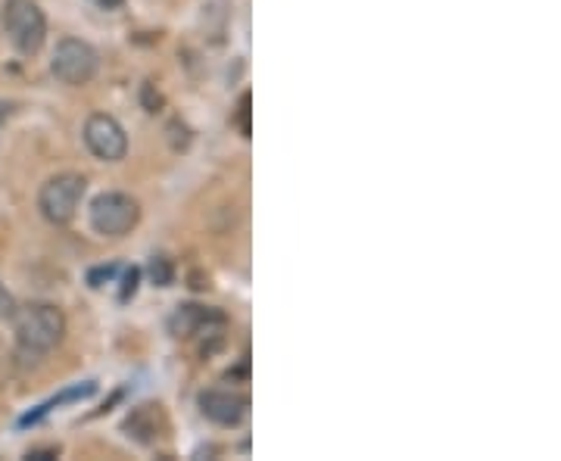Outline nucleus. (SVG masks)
Here are the masks:
<instances>
[{"label":"nucleus","instance_id":"f257e3e1","mask_svg":"<svg viewBox=\"0 0 561 461\" xmlns=\"http://www.w3.org/2000/svg\"><path fill=\"white\" fill-rule=\"evenodd\" d=\"M13 318V334L22 356L41 359L50 349H57L66 334V315L50 306V303H32V306H16Z\"/></svg>","mask_w":561,"mask_h":461},{"label":"nucleus","instance_id":"f03ea898","mask_svg":"<svg viewBox=\"0 0 561 461\" xmlns=\"http://www.w3.org/2000/svg\"><path fill=\"white\" fill-rule=\"evenodd\" d=\"M85 191H88L85 175H75V172L53 175L41 184L38 209L50 225H69L85 200Z\"/></svg>","mask_w":561,"mask_h":461},{"label":"nucleus","instance_id":"7ed1b4c3","mask_svg":"<svg viewBox=\"0 0 561 461\" xmlns=\"http://www.w3.org/2000/svg\"><path fill=\"white\" fill-rule=\"evenodd\" d=\"M4 32L19 53L35 57L47 41V16L35 0H7L4 4Z\"/></svg>","mask_w":561,"mask_h":461},{"label":"nucleus","instance_id":"20e7f679","mask_svg":"<svg viewBox=\"0 0 561 461\" xmlns=\"http://www.w3.org/2000/svg\"><path fill=\"white\" fill-rule=\"evenodd\" d=\"M88 219H91L94 234L116 240V237L131 234V228L141 222V206L131 194L106 191V194L94 197V203L88 209Z\"/></svg>","mask_w":561,"mask_h":461},{"label":"nucleus","instance_id":"39448f33","mask_svg":"<svg viewBox=\"0 0 561 461\" xmlns=\"http://www.w3.org/2000/svg\"><path fill=\"white\" fill-rule=\"evenodd\" d=\"M97 69H100L97 50L82 38H63L57 44V50H53L50 72L57 75L63 85L82 88V85H88V81H94Z\"/></svg>","mask_w":561,"mask_h":461},{"label":"nucleus","instance_id":"423d86ee","mask_svg":"<svg viewBox=\"0 0 561 461\" xmlns=\"http://www.w3.org/2000/svg\"><path fill=\"white\" fill-rule=\"evenodd\" d=\"M82 138H85V147L100 162H119L128 153V134H125V128L113 116H106V113H94L85 122Z\"/></svg>","mask_w":561,"mask_h":461},{"label":"nucleus","instance_id":"0eeeda50","mask_svg":"<svg viewBox=\"0 0 561 461\" xmlns=\"http://www.w3.org/2000/svg\"><path fill=\"white\" fill-rule=\"evenodd\" d=\"M200 415L219 427H237L250 412V399L234 390H203L197 396Z\"/></svg>","mask_w":561,"mask_h":461},{"label":"nucleus","instance_id":"6e6552de","mask_svg":"<svg viewBox=\"0 0 561 461\" xmlns=\"http://www.w3.org/2000/svg\"><path fill=\"white\" fill-rule=\"evenodd\" d=\"M125 430H128V437H135L138 443L150 446L153 440L163 437V430H166V415H163V405H138L135 412H131L125 418Z\"/></svg>","mask_w":561,"mask_h":461},{"label":"nucleus","instance_id":"1a4fd4ad","mask_svg":"<svg viewBox=\"0 0 561 461\" xmlns=\"http://www.w3.org/2000/svg\"><path fill=\"white\" fill-rule=\"evenodd\" d=\"M225 315L216 312V309H206V306H197V303H187V306H178L169 318V331L175 337H194L200 334L209 324H222Z\"/></svg>","mask_w":561,"mask_h":461},{"label":"nucleus","instance_id":"9d476101","mask_svg":"<svg viewBox=\"0 0 561 461\" xmlns=\"http://www.w3.org/2000/svg\"><path fill=\"white\" fill-rule=\"evenodd\" d=\"M97 393V384L94 381H85V384H75V387H69V390H63L60 396H53L50 402H44V405H38L35 412H29V415H22L19 418V427H29V424H38L47 412H53L57 409V405H66V402H82V399H91Z\"/></svg>","mask_w":561,"mask_h":461},{"label":"nucleus","instance_id":"9b49d317","mask_svg":"<svg viewBox=\"0 0 561 461\" xmlns=\"http://www.w3.org/2000/svg\"><path fill=\"white\" fill-rule=\"evenodd\" d=\"M147 275H150V281H153L156 287H169V284L175 281V265H172V259H166V256H153V259L147 262Z\"/></svg>","mask_w":561,"mask_h":461},{"label":"nucleus","instance_id":"f8f14e48","mask_svg":"<svg viewBox=\"0 0 561 461\" xmlns=\"http://www.w3.org/2000/svg\"><path fill=\"white\" fill-rule=\"evenodd\" d=\"M250 103H253L250 94H240V100H237V113H234V125H237L240 134H244V138H250V134H253V125H250Z\"/></svg>","mask_w":561,"mask_h":461},{"label":"nucleus","instance_id":"ddd939ff","mask_svg":"<svg viewBox=\"0 0 561 461\" xmlns=\"http://www.w3.org/2000/svg\"><path fill=\"white\" fill-rule=\"evenodd\" d=\"M138 281H141V268H125L122 271V290H119V300L128 303L131 296L138 293Z\"/></svg>","mask_w":561,"mask_h":461},{"label":"nucleus","instance_id":"4468645a","mask_svg":"<svg viewBox=\"0 0 561 461\" xmlns=\"http://www.w3.org/2000/svg\"><path fill=\"white\" fill-rule=\"evenodd\" d=\"M116 271H119L116 265H100V268H91V271H88V284H91L94 290H100L103 284H110V281L116 278Z\"/></svg>","mask_w":561,"mask_h":461},{"label":"nucleus","instance_id":"2eb2a0df","mask_svg":"<svg viewBox=\"0 0 561 461\" xmlns=\"http://www.w3.org/2000/svg\"><path fill=\"white\" fill-rule=\"evenodd\" d=\"M16 312V300L10 296V290L0 284V318H10Z\"/></svg>","mask_w":561,"mask_h":461},{"label":"nucleus","instance_id":"dca6fc26","mask_svg":"<svg viewBox=\"0 0 561 461\" xmlns=\"http://www.w3.org/2000/svg\"><path fill=\"white\" fill-rule=\"evenodd\" d=\"M57 455H60V449H35L25 458H29V461H47V458H57Z\"/></svg>","mask_w":561,"mask_h":461},{"label":"nucleus","instance_id":"f3484780","mask_svg":"<svg viewBox=\"0 0 561 461\" xmlns=\"http://www.w3.org/2000/svg\"><path fill=\"white\" fill-rule=\"evenodd\" d=\"M94 7H100V10H119L125 0H91Z\"/></svg>","mask_w":561,"mask_h":461}]
</instances>
